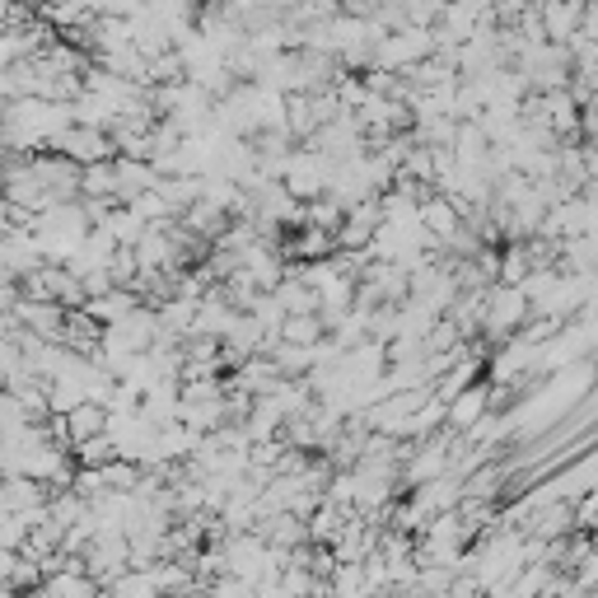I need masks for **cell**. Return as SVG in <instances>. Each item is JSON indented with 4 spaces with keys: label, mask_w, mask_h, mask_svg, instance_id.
Segmentation results:
<instances>
[]
</instances>
